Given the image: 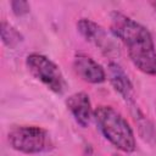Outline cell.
Instances as JSON below:
<instances>
[{
	"mask_svg": "<svg viewBox=\"0 0 156 156\" xmlns=\"http://www.w3.org/2000/svg\"><path fill=\"white\" fill-rule=\"evenodd\" d=\"M110 28L126 46L134 67L146 76H156V45L150 30L119 11L110 13Z\"/></svg>",
	"mask_w": 156,
	"mask_h": 156,
	"instance_id": "obj_1",
	"label": "cell"
},
{
	"mask_svg": "<svg viewBox=\"0 0 156 156\" xmlns=\"http://www.w3.org/2000/svg\"><path fill=\"white\" fill-rule=\"evenodd\" d=\"M94 121L102 136L117 150L130 154L136 149V140L129 122L110 105H99L94 110Z\"/></svg>",
	"mask_w": 156,
	"mask_h": 156,
	"instance_id": "obj_2",
	"label": "cell"
},
{
	"mask_svg": "<svg viewBox=\"0 0 156 156\" xmlns=\"http://www.w3.org/2000/svg\"><path fill=\"white\" fill-rule=\"evenodd\" d=\"M10 146L22 154L35 155L49 152L54 149L50 133L39 126H16L7 133Z\"/></svg>",
	"mask_w": 156,
	"mask_h": 156,
	"instance_id": "obj_3",
	"label": "cell"
},
{
	"mask_svg": "<svg viewBox=\"0 0 156 156\" xmlns=\"http://www.w3.org/2000/svg\"><path fill=\"white\" fill-rule=\"evenodd\" d=\"M28 72L55 94H63L67 89V82L61 68L48 56L39 52H30L26 57Z\"/></svg>",
	"mask_w": 156,
	"mask_h": 156,
	"instance_id": "obj_4",
	"label": "cell"
},
{
	"mask_svg": "<svg viewBox=\"0 0 156 156\" xmlns=\"http://www.w3.org/2000/svg\"><path fill=\"white\" fill-rule=\"evenodd\" d=\"M78 33L95 48H98L106 56H113L119 52L118 44L115 35L107 32L101 24L90 18H80L77 22Z\"/></svg>",
	"mask_w": 156,
	"mask_h": 156,
	"instance_id": "obj_5",
	"label": "cell"
},
{
	"mask_svg": "<svg viewBox=\"0 0 156 156\" xmlns=\"http://www.w3.org/2000/svg\"><path fill=\"white\" fill-rule=\"evenodd\" d=\"M107 79L110 80L113 90L123 99V101L128 105L132 106L136 104L135 100V91H134V85L124 71V68L115 61H110L107 65Z\"/></svg>",
	"mask_w": 156,
	"mask_h": 156,
	"instance_id": "obj_6",
	"label": "cell"
},
{
	"mask_svg": "<svg viewBox=\"0 0 156 156\" xmlns=\"http://www.w3.org/2000/svg\"><path fill=\"white\" fill-rule=\"evenodd\" d=\"M72 67L74 73L82 80L90 84L104 83L107 78V73L105 68L87 54H82V52L77 54L73 58Z\"/></svg>",
	"mask_w": 156,
	"mask_h": 156,
	"instance_id": "obj_7",
	"label": "cell"
},
{
	"mask_svg": "<svg viewBox=\"0 0 156 156\" xmlns=\"http://www.w3.org/2000/svg\"><path fill=\"white\" fill-rule=\"evenodd\" d=\"M66 106L77 124L83 128H87L94 118V108L91 106L90 98L84 91H78L69 95L66 99Z\"/></svg>",
	"mask_w": 156,
	"mask_h": 156,
	"instance_id": "obj_8",
	"label": "cell"
},
{
	"mask_svg": "<svg viewBox=\"0 0 156 156\" xmlns=\"http://www.w3.org/2000/svg\"><path fill=\"white\" fill-rule=\"evenodd\" d=\"M129 110L136 123L139 135L149 144H156V127L154 126V123L147 118V116L143 112L138 104L129 106Z\"/></svg>",
	"mask_w": 156,
	"mask_h": 156,
	"instance_id": "obj_9",
	"label": "cell"
},
{
	"mask_svg": "<svg viewBox=\"0 0 156 156\" xmlns=\"http://www.w3.org/2000/svg\"><path fill=\"white\" fill-rule=\"evenodd\" d=\"M0 35H1V41L4 43V45L10 49L16 48L17 45H20L23 41V35L21 34V32L17 30L7 21H1Z\"/></svg>",
	"mask_w": 156,
	"mask_h": 156,
	"instance_id": "obj_10",
	"label": "cell"
},
{
	"mask_svg": "<svg viewBox=\"0 0 156 156\" xmlns=\"http://www.w3.org/2000/svg\"><path fill=\"white\" fill-rule=\"evenodd\" d=\"M10 6H11V11L17 17L24 16V15L29 13V11H30L29 2L23 1V0H13L10 2Z\"/></svg>",
	"mask_w": 156,
	"mask_h": 156,
	"instance_id": "obj_11",
	"label": "cell"
},
{
	"mask_svg": "<svg viewBox=\"0 0 156 156\" xmlns=\"http://www.w3.org/2000/svg\"><path fill=\"white\" fill-rule=\"evenodd\" d=\"M154 6H155V9H156V2H154Z\"/></svg>",
	"mask_w": 156,
	"mask_h": 156,
	"instance_id": "obj_12",
	"label": "cell"
}]
</instances>
